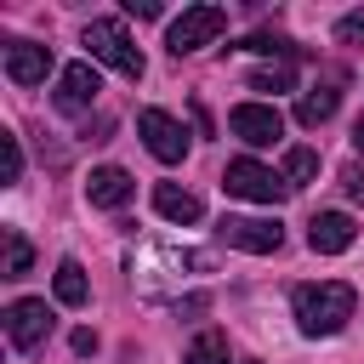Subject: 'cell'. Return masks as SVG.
<instances>
[{"mask_svg":"<svg viewBox=\"0 0 364 364\" xmlns=\"http://www.w3.org/2000/svg\"><path fill=\"white\" fill-rule=\"evenodd\" d=\"M290 313H296V330H301V336H336V330H347V318L358 313V290L341 284V279L296 284Z\"/></svg>","mask_w":364,"mask_h":364,"instance_id":"cell-1","label":"cell"},{"mask_svg":"<svg viewBox=\"0 0 364 364\" xmlns=\"http://www.w3.org/2000/svg\"><path fill=\"white\" fill-rule=\"evenodd\" d=\"M85 51H91V63H108L114 74H125V80H142V46L125 34V23L119 17H91L85 23Z\"/></svg>","mask_w":364,"mask_h":364,"instance_id":"cell-2","label":"cell"},{"mask_svg":"<svg viewBox=\"0 0 364 364\" xmlns=\"http://www.w3.org/2000/svg\"><path fill=\"white\" fill-rule=\"evenodd\" d=\"M222 28H228V6H188V11L171 23L165 46H171V57H193V51H205Z\"/></svg>","mask_w":364,"mask_h":364,"instance_id":"cell-3","label":"cell"},{"mask_svg":"<svg viewBox=\"0 0 364 364\" xmlns=\"http://www.w3.org/2000/svg\"><path fill=\"white\" fill-rule=\"evenodd\" d=\"M222 188H228L233 199H250V205H279V199L290 193V182H284L279 171H267L262 159H233V165L222 171Z\"/></svg>","mask_w":364,"mask_h":364,"instance_id":"cell-4","label":"cell"},{"mask_svg":"<svg viewBox=\"0 0 364 364\" xmlns=\"http://www.w3.org/2000/svg\"><path fill=\"white\" fill-rule=\"evenodd\" d=\"M222 245H233V250H250V256H273L279 245H284V228L273 222V216H222Z\"/></svg>","mask_w":364,"mask_h":364,"instance_id":"cell-5","label":"cell"},{"mask_svg":"<svg viewBox=\"0 0 364 364\" xmlns=\"http://www.w3.org/2000/svg\"><path fill=\"white\" fill-rule=\"evenodd\" d=\"M228 131H233L239 142H250V148H273V142L284 136V114H279L273 102H239V108L228 114Z\"/></svg>","mask_w":364,"mask_h":364,"instance_id":"cell-6","label":"cell"},{"mask_svg":"<svg viewBox=\"0 0 364 364\" xmlns=\"http://www.w3.org/2000/svg\"><path fill=\"white\" fill-rule=\"evenodd\" d=\"M136 131H142V142H148V154H154L159 165H176V159L188 154V131H182L165 108H142V114H136Z\"/></svg>","mask_w":364,"mask_h":364,"instance_id":"cell-7","label":"cell"},{"mask_svg":"<svg viewBox=\"0 0 364 364\" xmlns=\"http://www.w3.org/2000/svg\"><path fill=\"white\" fill-rule=\"evenodd\" d=\"M6 336H11V347H17V353H34V347L51 336V307H46L40 296L11 301V307H6Z\"/></svg>","mask_w":364,"mask_h":364,"instance_id":"cell-8","label":"cell"},{"mask_svg":"<svg viewBox=\"0 0 364 364\" xmlns=\"http://www.w3.org/2000/svg\"><path fill=\"white\" fill-rule=\"evenodd\" d=\"M97 91H102L97 68H91V63H68V68L57 74V91H51V102H57V114H85V108L97 102Z\"/></svg>","mask_w":364,"mask_h":364,"instance_id":"cell-9","label":"cell"},{"mask_svg":"<svg viewBox=\"0 0 364 364\" xmlns=\"http://www.w3.org/2000/svg\"><path fill=\"white\" fill-rule=\"evenodd\" d=\"M51 74V46L40 40H11L6 46V80L11 85H40Z\"/></svg>","mask_w":364,"mask_h":364,"instance_id":"cell-10","label":"cell"},{"mask_svg":"<svg viewBox=\"0 0 364 364\" xmlns=\"http://www.w3.org/2000/svg\"><path fill=\"white\" fill-rule=\"evenodd\" d=\"M353 239H358V228H353L347 210H318V216L307 222V245H313L318 256H341V250H353Z\"/></svg>","mask_w":364,"mask_h":364,"instance_id":"cell-11","label":"cell"},{"mask_svg":"<svg viewBox=\"0 0 364 364\" xmlns=\"http://www.w3.org/2000/svg\"><path fill=\"white\" fill-rule=\"evenodd\" d=\"M131 193H136V182H131V171H119V165H97V171L85 176V199H91L97 210H119V205H131Z\"/></svg>","mask_w":364,"mask_h":364,"instance_id":"cell-12","label":"cell"},{"mask_svg":"<svg viewBox=\"0 0 364 364\" xmlns=\"http://www.w3.org/2000/svg\"><path fill=\"white\" fill-rule=\"evenodd\" d=\"M154 210H159L165 222H176V228H188V222L205 216L199 193H188V188H176V182H159V188H154Z\"/></svg>","mask_w":364,"mask_h":364,"instance_id":"cell-13","label":"cell"},{"mask_svg":"<svg viewBox=\"0 0 364 364\" xmlns=\"http://www.w3.org/2000/svg\"><path fill=\"white\" fill-rule=\"evenodd\" d=\"M336 102H341L336 80H330V85H313V91H301V97H296V119H301L307 131H318V125L336 114Z\"/></svg>","mask_w":364,"mask_h":364,"instance_id":"cell-14","label":"cell"},{"mask_svg":"<svg viewBox=\"0 0 364 364\" xmlns=\"http://www.w3.org/2000/svg\"><path fill=\"white\" fill-rule=\"evenodd\" d=\"M51 290H57V301H63V307H85V301H91L85 267H80L74 256H63V262H57V279H51Z\"/></svg>","mask_w":364,"mask_h":364,"instance_id":"cell-15","label":"cell"},{"mask_svg":"<svg viewBox=\"0 0 364 364\" xmlns=\"http://www.w3.org/2000/svg\"><path fill=\"white\" fill-rule=\"evenodd\" d=\"M0 245H6V267H0V273H6V279H23V273L34 267V245L23 239V228H6Z\"/></svg>","mask_w":364,"mask_h":364,"instance_id":"cell-16","label":"cell"},{"mask_svg":"<svg viewBox=\"0 0 364 364\" xmlns=\"http://www.w3.org/2000/svg\"><path fill=\"white\" fill-rule=\"evenodd\" d=\"M182 364H228V336L222 330H199L182 353Z\"/></svg>","mask_w":364,"mask_h":364,"instance_id":"cell-17","label":"cell"},{"mask_svg":"<svg viewBox=\"0 0 364 364\" xmlns=\"http://www.w3.org/2000/svg\"><path fill=\"white\" fill-rule=\"evenodd\" d=\"M313 176H318V154H313V148H290V154H284V182H290V193L307 188Z\"/></svg>","mask_w":364,"mask_h":364,"instance_id":"cell-18","label":"cell"},{"mask_svg":"<svg viewBox=\"0 0 364 364\" xmlns=\"http://www.w3.org/2000/svg\"><path fill=\"white\" fill-rule=\"evenodd\" d=\"M290 63H273V68H256L250 74V91H290Z\"/></svg>","mask_w":364,"mask_h":364,"instance_id":"cell-19","label":"cell"},{"mask_svg":"<svg viewBox=\"0 0 364 364\" xmlns=\"http://www.w3.org/2000/svg\"><path fill=\"white\" fill-rule=\"evenodd\" d=\"M23 176V148L11 131H0V182H17Z\"/></svg>","mask_w":364,"mask_h":364,"instance_id":"cell-20","label":"cell"},{"mask_svg":"<svg viewBox=\"0 0 364 364\" xmlns=\"http://www.w3.org/2000/svg\"><path fill=\"white\" fill-rule=\"evenodd\" d=\"M336 40L341 46H364V6L347 11V17H336Z\"/></svg>","mask_w":364,"mask_h":364,"instance_id":"cell-21","label":"cell"},{"mask_svg":"<svg viewBox=\"0 0 364 364\" xmlns=\"http://www.w3.org/2000/svg\"><path fill=\"white\" fill-rule=\"evenodd\" d=\"M341 193L364 205V165H341Z\"/></svg>","mask_w":364,"mask_h":364,"instance_id":"cell-22","label":"cell"},{"mask_svg":"<svg viewBox=\"0 0 364 364\" xmlns=\"http://www.w3.org/2000/svg\"><path fill=\"white\" fill-rule=\"evenodd\" d=\"M131 17H159V0H125Z\"/></svg>","mask_w":364,"mask_h":364,"instance_id":"cell-23","label":"cell"},{"mask_svg":"<svg viewBox=\"0 0 364 364\" xmlns=\"http://www.w3.org/2000/svg\"><path fill=\"white\" fill-rule=\"evenodd\" d=\"M74 353H97V336L91 330H74Z\"/></svg>","mask_w":364,"mask_h":364,"instance_id":"cell-24","label":"cell"},{"mask_svg":"<svg viewBox=\"0 0 364 364\" xmlns=\"http://www.w3.org/2000/svg\"><path fill=\"white\" fill-rule=\"evenodd\" d=\"M353 148H358V154H364V114H358V119H353Z\"/></svg>","mask_w":364,"mask_h":364,"instance_id":"cell-25","label":"cell"}]
</instances>
